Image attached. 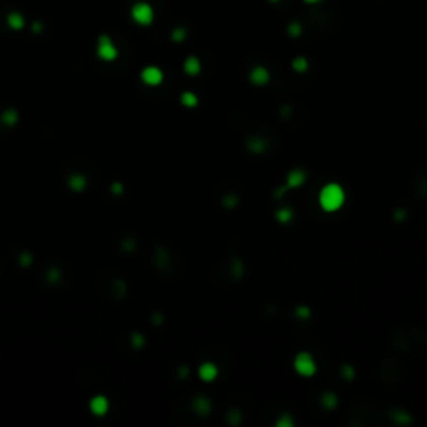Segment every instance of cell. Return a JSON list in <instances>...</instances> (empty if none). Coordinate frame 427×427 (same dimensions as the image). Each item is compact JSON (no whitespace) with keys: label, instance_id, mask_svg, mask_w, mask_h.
Here are the masks:
<instances>
[{"label":"cell","instance_id":"8fae6325","mask_svg":"<svg viewBox=\"0 0 427 427\" xmlns=\"http://www.w3.org/2000/svg\"><path fill=\"white\" fill-rule=\"evenodd\" d=\"M7 25L12 30H22L25 27V18L18 12H10L7 15Z\"/></svg>","mask_w":427,"mask_h":427},{"label":"cell","instance_id":"2e32d148","mask_svg":"<svg viewBox=\"0 0 427 427\" xmlns=\"http://www.w3.org/2000/svg\"><path fill=\"white\" fill-rule=\"evenodd\" d=\"M180 100H182V104L185 105V107H195V105H197V97H195L192 92H184L182 97H180Z\"/></svg>","mask_w":427,"mask_h":427},{"label":"cell","instance_id":"4316f807","mask_svg":"<svg viewBox=\"0 0 427 427\" xmlns=\"http://www.w3.org/2000/svg\"><path fill=\"white\" fill-rule=\"evenodd\" d=\"M269 2H272V3H277V2H281V0H269Z\"/></svg>","mask_w":427,"mask_h":427},{"label":"cell","instance_id":"d6986e66","mask_svg":"<svg viewBox=\"0 0 427 427\" xmlns=\"http://www.w3.org/2000/svg\"><path fill=\"white\" fill-rule=\"evenodd\" d=\"M322 402H324V406H326L327 409H331V407H334L335 404H337V400H335V397L332 394H324L322 395Z\"/></svg>","mask_w":427,"mask_h":427},{"label":"cell","instance_id":"9a60e30c","mask_svg":"<svg viewBox=\"0 0 427 427\" xmlns=\"http://www.w3.org/2000/svg\"><path fill=\"white\" fill-rule=\"evenodd\" d=\"M305 179V174L302 171H294L289 174V177H287V184L290 185V187H297V185H300L302 182H304Z\"/></svg>","mask_w":427,"mask_h":427},{"label":"cell","instance_id":"cb8c5ba5","mask_svg":"<svg viewBox=\"0 0 427 427\" xmlns=\"http://www.w3.org/2000/svg\"><path fill=\"white\" fill-rule=\"evenodd\" d=\"M421 234L424 236V239L427 240V217L422 221V224H421Z\"/></svg>","mask_w":427,"mask_h":427},{"label":"cell","instance_id":"30bf717a","mask_svg":"<svg viewBox=\"0 0 427 427\" xmlns=\"http://www.w3.org/2000/svg\"><path fill=\"white\" fill-rule=\"evenodd\" d=\"M90 411L95 415H104L109 411V400L104 395H95L90 399Z\"/></svg>","mask_w":427,"mask_h":427},{"label":"cell","instance_id":"5b68a950","mask_svg":"<svg viewBox=\"0 0 427 427\" xmlns=\"http://www.w3.org/2000/svg\"><path fill=\"white\" fill-rule=\"evenodd\" d=\"M97 55L105 60V62H112V60L117 59V55H119V50H117V47L114 45V42H112V39L109 35H100L99 37V42H97Z\"/></svg>","mask_w":427,"mask_h":427},{"label":"cell","instance_id":"8992f818","mask_svg":"<svg viewBox=\"0 0 427 427\" xmlns=\"http://www.w3.org/2000/svg\"><path fill=\"white\" fill-rule=\"evenodd\" d=\"M294 367H296V370L300 376H305V377H311L316 374V362H314L311 354L307 352H300L299 356L296 357Z\"/></svg>","mask_w":427,"mask_h":427},{"label":"cell","instance_id":"3957f363","mask_svg":"<svg viewBox=\"0 0 427 427\" xmlns=\"http://www.w3.org/2000/svg\"><path fill=\"white\" fill-rule=\"evenodd\" d=\"M402 377V367L395 359H384V362L379 365V380L384 385L391 387L395 385Z\"/></svg>","mask_w":427,"mask_h":427},{"label":"cell","instance_id":"52a82bcc","mask_svg":"<svg viewBox=\"0 0 427 427\" xmlns=\"http://www.w3.org/2000/svg\"><path fill=\"white\" fill-rule=\"evenodd\" d=\"M414 192L419 199L427 202V165H422L414 174Z\"/></svg>","mask_w":427,"mask_h":427},{"label":"cell","instance_id":"7402d4cb","mask_svg":"<svg viewBox=\"0 0 427 427\" xmlns=\"http://www.w3.org/2000/svg\"><path fill=\"white\" fill-rule=\"evenodd\" d=\"M294 69L299 70V72H304L305 69H307V62H305V59H296V60H294Z\"/></svg>","mask_w":427,"mask_h":427},{"label":"cell","instance_id":"ffe728a7","mask_svg":"<svg viewBox=\"0 0 427 427\" xmlns=\"http://www.w3.org/2000/svg\"><path fill=\"white\" fill-rule=\"evenodd\" d=\"M3 122L5 124H10V126H12V124H15L17 122V114H15L14 111H7L5 114H3Z\"/></svg>","mask_w":427,"mask_h":427},{"label":"cell","instance_id":"ba28073f","mask_svg":"<svg viewBox=\"0 0 427 427\" xmlns=\"http://www.w3.org/2000/svg\"><path fill=\"white\" fill-rule=\"evenodd\" d=\"M141 79L145 85L156 87L158 84H162V80H164V72L158 69V67L149 65L141 72Z\"/></svg>","mask_w":427,"mask_h":427},{"label":"cell","instance_id":"5bb4252c","mask_svg":"<svg viewBox=\"0 0 427 427\" xmlns=\"http://www.w3.org/2000/svg\"><path fill=\"white\" fill-rule=\"evenodd\" d=\"M247 149H249V150H252V152H255V154L262 152V150L266 149V141H264V139H260V137H252V139H249V142H247Z\"/></svg>","mask_w":427,"mask_h":427},{"label":"cell","instance_id":"4fadbf2b","mask_svg":"<svg viewBox=\"0 0 427 427\" xmlns=\"http://www.w3.org/2000/svg\"><path fill=\"white\" fill-rule=\"evenodd\" d=\"M184 70L187 75H197L200 72V62L197 57H189L184 62Z\"/></svg>","mask_w":427,"mask_h":427},{"label":"cell","instance_id":"e0dca14e","mask_svg":"<svg viewBox=\"0 0 427 427\" xmlns=\"http://www.w3.org/2000/svg\"><path fill=\"white\" fill-rule=\"evenodd\" d=\"M195 407H197V411L200 414H209V411H210V404L207 399H197L195 400Z\"/></svg>","mask_w":427,"mask_h":427},{"label":"cell","instance_id":"ac0fdd59","mask_svg":"<svg viewBox=\"0 0 427 427\" xmlns=\"http://www.w3.org/2000/svg\"><path fill=\"white\" fill-rule=\"evenodd\" d=\"M84 185H85V179H84V177L74 175L70 179V187L75 189V190H82V189H84Z\"/></svg>","mask_w":427,"mask_h":427},{"label":"cell","instance_id":"6da1fadb","mask_svg":"<svg viewBox=\"0 0 427 427\" xmlns=\"http://www.w3.org/2000/svg\"><path fill=\"white\" fill-rule=\"evenodd\" d=\"M391 346L400 354L421 357L427 354V332L419 327H400L391 335Z\"/></svg>","mask_w":427,"mask_h":427},{"label":"cell","instance_id":"7c38bea8","mask_svg":"<svg viewBox=\"0 0 427 427\" xmlns=\"http://www.w3.org/2000/svg\"><path fill=\"white\" fill-rule=\"evenodd\" d=\"M199 376H200V379H204V380H212L217 377V367H215L212 362H206V364L200 365Z\"/></svg>","mask_w":427,"mask_h":427},{"label":"cell","instance_id":"277c9868","mask_svg":"<svg viewBox=\"0 0 427 427\" xmlns=\"http://www.w3.org/2000/svg\"><path fill=\"white\" fill-rule=\"evenodd\" d=\"M130 17L137 25L147 27L154 22L156 12H154V7L149 2H135L134 7L130 9Z\"/></svg>","mask_w":427,"mask_h":427},{"label":"cell","instance_id":"603a6c76","mask_svg":"<svg viewBox=\"0 0 427 427\" xmlns=\"http://www.w3.org/2000/svg\"><path fill=\"white\" fill-rule=\"evenodd\" d=\"M185 37V30L184 29H175L172 32V39L175 40V42H180V40H182Z\"/></svg>","mask_w":427,"mask_h":427},{"label":"cell","instance_id":"44dd1931","mask_svg":"<svg viewBox=\"0 0 427 427\" xmlns=\"http://www.w3.org/2000/svg\"><path fill=\"white\" fill-rule=\"evenodd\" d=\"M275 217L279 219L281 222H287L290 221V217H292V212H290L289 209H284V210H279L277 214H275Z\"/></svg>","mask_w":427,"mask_h":427},{"label":"cell","instance_id":"7a4b0ae2","mask_svg":"<svg viewBox=\"0 0 427 427\" xmlns=\"http://www.w3.org/2000/svg\"><path fill=\"white\" fill-rule=\"evenodd\" d=\"M344 200H346V194H344L341 185L337 184H327L320 190L319 202L326 212H335L337 209H341Z\"/></svg>","mask_w":427,"mask_h":427},{"label":"cell","instance_id":"9c48e42d","mask_svg":"<svg viewBox=\"0 0 427 427\" xmlns=\"http://www.w3.org/2000/svg\"><path fill=\"white\" fill-rule=\"evenodd\" d=\"M249 79H251L252 84L264 85V84H267V82H269L270 75H269V70H267L266 67L257 65V67H254V69L251 70V74H249Z\"/></svg>","mask_w":427,"mask_h":427},{"label":"cell","instance_id":"d4e9b609","mask_svg":"<svg viewBox=\"0 0 427 427\" xmlns=\"http://www.w3.org/2000/svg\"><path fill=\"white\" fill-rule=\"evenodd\" d=\"M319 2H322V0H304V3H307V5H316Z\"/></svg>","mask_w":427,"mask_h":427},{"label":"cell","instance_id":"484cf974","mask_svg":"<svg viewBox=\"0 0 427 427\" xmlns=\"http://www.w3.org/2000/svg\"><path fill=\"white\" fill-rule=\"evenodd\" d=\"M33 30H35V32H39V30H42V25H40L39 22H35V24H33Z\"/></svg>","mask_w":427,"mask_h":427}]
</instances>
